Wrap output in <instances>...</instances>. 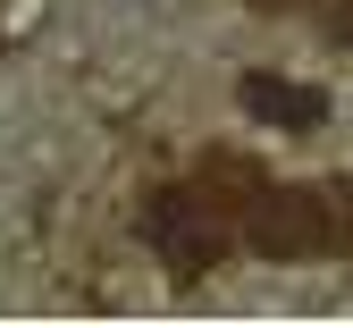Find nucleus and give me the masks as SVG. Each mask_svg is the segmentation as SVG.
<instances>
[{
  "instance_id": "2",
  "label": "nucleus",
  "mask_w": 353,
  "mask_h": 328,
  "mask_svg": "<svg viewBox=\"0 0 353 328\" xmlns=\"http://www.w3.org/2000/svg\"><path fill=\"white\" fill-rule=\"evenodd\" d=\"M135 236L176 278H210L228 261V244H236V211H219L202 185H152V202L135 211Z\"/></svg>"
},
{
  "instance_id": "1",
  "label": "nucleus",
  "mask_w": 353,
  "mask_h": 328,
  "mask_svg": "<svg viewBox=\"0 0 353 328\" xmlns=\"http://www.w3.org/2000/svg\"><path fill=\"white\" fill-rule=\"evenodd\" d=\"M244 244L261 261H328V253H353V219L336 185H261L244 211Z\"/></svg>"
},
{
  "instance_id": "6",
  "label": "nucleus",
  "mask_w": 353,
  "mask_h": 328,
  "mask_svg": "<svg viewBox=\"0 0 353 328\" xmlns=\"http://www.w3.org/2000/svg\"><path fill=\"white\" fill-rule=\"evenodd\" d=\"M244 9H261V17H294V9H312V0H244Z\"/></svg>"
},
{
  "instance_id": "4",
  "label": "nucleus",
  "mask_w": 353,
  "mask_h": 328,
  "mask_svg": "<svg viewBox=\"0 0 353 328\" xmlns=\"http://www.w3.org/2000/svg\"><path fill=\"white\" fill-rule=\"evenodd\" d=\"M194 185H202L219 211H236V219H244V211H252V194L270 185V168H261V160H244V152H202Z\"/></svg>"
},
{
  "instance_id": "3",
  "label": "nucleus",
  "mask_w": 353,
  "mask_h": 328,
  "mask_svg": "<svg viewBox=\"0 0 353 328\" xmlns=\"http://www.w3.org/2000/svg\"><path fill=\"white\" fill-rule=\"evenodd\" d=\"M236 102H244V118L278 126V135H320L328 126V93L320 84H294V76H270V68L236 76Z\"/></svg>"
},
{
  "instance_id": "5",
  "label": "nucleus",
  "mask_w": 353,
  "mask_h": 328,
  "mask_svg": "<svg viewBox=\"0 0 353 328\" xmlns=\"http://www.w3.org/2000/svg\"><path fill=\"white\" fill-rule=\"evenodd\" d=\"M320 26H328V42H336V51H353V0H328V9H320Z\"/></svg>"
}]
</instances>
